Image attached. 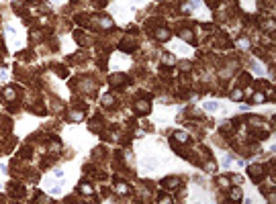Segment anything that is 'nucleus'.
Masks as SVG:
<instances>
[{
  "mask_svg": "<svg viewBox=\"0 0 276 204\" xmlns=\"http://www.w3.org/2000/svg\"><path fill=\"white\" fill-rule=\"evenodd\" d=\"M248 173L254 178V182H258V178L264 173V168H262V165H250V168H248Z\"/></svg>",
  "mask_w": 276,
  "mask_h": 204,
  "instance_id": "obj_1",
  "label": "nucleus"
},
{
  "mask_svg": "<svg viewBox=\"0 0 276 204\" xmlns=\"http://www.w3.org/2000/svg\"><path fill=\"white\" fill-rule=\"evenodd\" d=\"M153 37H156L158 41H168V39H170V31H168V29H156V31H153Z\"/></svg>",
  "mask_w": 276,
  "mask_h": 204,
  "instance_id": "obj_2",
  "label": "nucleus"
},
{
  "mask_svg": "<svg viewBox=\"0 0 276 204\" xmlns=\"http://www.w3.org/2000/svg\"><path fill=\"white\" fill-rule=\"evenodd\" d=\"M162 186H164V188H176V186H180V178L170 176V178H166V180L162 182Z\"/></svg>",
  "mask_w": 276,
  "mask_h": 204,
  "instance_id": "obj_3",
  "label": "nucleus"
},
{
  "mask_svg": "<svg viewBox=\"0 0 276 204\" xmlns=\"http://www.w3.org/2000/svg\"><path fill=\"white\" fill-rule=\"evenodd\" d=\"M135 110H137V112H147V110H150V102L137 100V102H135Z\"/></svg>",
  "mask_w": 276,
  "mask_h": 204,
  "instance_id": "obj_4",
  "label": "nucleus"
},
{
  "mask_svg": "<svg viewBox=\"0 0 276 204\" xmlns=\"http://www.w3.org/2000/svg\"><path fill=\"white\" fill-rule=\"evenodd\" d=\"M125 80L127 78L123 76V74H115V76H111V84H113V86H121Z\"/></svg>",
  "mask_w": 276,
  "mask_h": 204,
  "instance_id": "obj_5",
  "label": "nucleus"
},
{
  "mask_svg": "<svg viewBox=\"0 0 276 204\" xmlns=\"http://www.w3.org/2000/svg\"><path fill=\"white\" fill-rule=\"evenodd\" d=\"M203 108H205L207 112H215V110L219 108V104H217V102H205V104H203Z\"/></svg>",
  "mask_w": 276,
  "mask_h": 204,
  "instance_id": "obj_6",
  "label": "nucleus"
},
{
  "mask_svg": "<svg viewBox=\"0 0 276 204\" xmlns=\"http://www.w3.org/2000/svg\"><path fill=\"white\" fill-rule=\"evenodd\" d=\"M80 192H84L86 196H92V186L90 184H80Z\"/></svg>",
  "mask_w": 276,
  "mask_h": 204,
  "instance_id": "obj_7",
  "label": "nucleus"
},
{
  "mask_svg": "<svg viewBox=\"0 0 276 204\" xmlns=\"http://www.w3.org/2000/svg\"><path fill=\"white\" fill-rule=\"evenodd\" d=\"M252 100L256 102V104H260V102H264V100H266L264 92H256V94H254V98H252Z\"/></svg>",
  "mask_w": 276,
  "mask_h": 204,
  "instance_id": "obj_8",
  "label": "nucleus"
},
{
  "mask_svg": "<svg viewBox=\"0 0 276 204\" xmlns=\"http://www.w3.org/2000/svg\"><path fill=\"white\" fill-rule=\"evenodd\" d=\"M242 98H243V92H242V90H233V92H231V100L239 102Z\"/></svg>",
  "mask_w": 276,
  "mask_h": 204,
  "instance_id": "obj_9",
  "label": "nucleus"
},
{
  "mask_svg": "<svg viewBox=\"0 0 276 204\" xmlns=\"http://www.w3.org/2000/svg\"><path fill=\"white\" fill-rule=\"evenodd\" d=\"M231 200H242V190H239V188H233V190H231Z\"/></svg>",
  "mask_w": 276,
  "mask_h": 204,
  "instance_id": "obj_10",
  "label": "nucleus"
},
{
  "mask_svg": "<svg viewBox=\"0 0 276 204\" xmlns=\"http://www.w3.org/2000/svg\"><path fill=\"white\" fill-rule=\"evenodd\" d=\"M174 139H176V141H182V143H184V141H188V135L178 131V133H174Z\"/></svg>",
  "mask_w": 276,
  "mask_h": 204,
  "instance_id": "obj_11",
  "label": "nucleus"
},
{
  "mask_svg": "<svg viewBox=\"0 0 276 204\" xmlns=\"http://www.w3.org/2000/svg\"><path fill=\"white\" fill-rule=\"evenodd\" d=\"M70 118H72V121H82V118H84V114H82L80 110H74V112L70 114Z\"/></svg>",
  "mask_w": 276,
  "mask_h": 204,
  "instance_id": "obj_12",
  "label": "nucleus"
},
{
  "mask_svg": "<svg viewBox=\"0 0 276 204\" xmlns=\"http://www.w3.org/2000/svg\"><path fill=\"white\" fill-rule=\"evenodd\" d=\"M180 37H182V39H186V41H190V43H192V31H182V33H180Z\"/></svg>",
  "mask_w": 276,
  "mask_h": 204,
  "instance_id": "obj_13",
  "label": "nucleus"
},
{
  "mask_svg": "<svg viewBox=\"0 0 276 204\" xmlns=\"http://www.w3.org/2000/svg\"><path fill=\"white\" fill-rule=\"evenodd\" d=\"M237 47H239V49H248V47H250V41H248V39H239V41H237Z\"/></svg>",
  "mask_w": 276,
  "mask_h": 204,
  "instance_id": "obj_14",
  "label": "nucleus"
},
{
  "mask_svg": "<svg viewBox=\"0 0 276 204\" xmlns=\"http://www.w3.org/2000/svg\"><path fill=\"white\" fill-rule=\"evenodd\" d=\"M4 98H6V100H12V98H14V90H12V88H6V90H4Z\"/></svg>",
  "mask_w": 276,
  "mask_h": 204,
  "instance_id": "obj_15",
  "label": "nucleus"
},
{
  "mask_svg": "<svg viewBox=\"0 0 276 204\" xmlns=\"http://www.w3.org/2000/svg\"><path fill=\"white\" fill-rule=\"evenodd\" d=\"M117 192H119V194H127V186H125V184H117Z\"/></svg>",
  "mask_w": 276,
  "mask_h": 204,
  "instance_id": "obj_16",
  "label": "nucleus"
},
{
  "mask_svg": "<svg viewBox=\"0 0 276 204\" xmlns=\"http://www.w3.org/2000/svg\"><path fill=\"white\" fill-rule=\"evenodd\" d=\"M76 21H78L80 25H88V19H86L84 14H78V16H76Z\"/></svg>",
  "mask_w": 276,
  "mask_h": 204,
  "instance_id": "obj_17",
  "label": "nucleus"
},
{
  "mask_svg": "<svg viewBox=\"0 0 276 204\" xmlns=\"http://www.w3.org/2000/svg\"><path fill=\"white\" fill-rule=\"evenodd\" d=\"M180 69H182V71H190V61H182V63H180Z\"/></svg>",
  "mask_w": 276,
  "mask_h": 204,
  "instance_id": "obj_18",
  "label": "nucleus"
},
{
  "mask_svg": "<svg viewBox=\"0 0 276 204\" xmlns=\"http://www.w3.org/2000/svg\"><path fill=\"white\" fill-rule=\"evenodd\" d=\"M219 186H223V188H227V186H229V182H227V178H219Z\"/></svg>",
  "mask_w": 276,
  "mask_h": 204,
  "instance_id": "obj_19",
  "label": "nucleus"
},
{
  "mask_svg": "<svg viewBox=\"0 0 276 204\" xmlns=\"http://www.w3.org/2000/svg\"><path fill=\"white\" fill-rule=\"evenodd\" d=\"M104 106H111V104H113V96H104Z\"/></svg>",
  "mask_w": 276,
  "mask_h": 204,
  "instance_id": "obj_20",
  "label": "nucleus"
},
{
  "mask_svg": "<svg viewBox=\"0 0 276 204\" xmlns=\"http://www.w3.org/2000/svg\"><path fill=\"white\" fill-rule=\"evenodd\" d=\"M242 82L250 84V82H252V76H250V74H243V76H242Z\"/></svg>",
  "mask_w": 276,
  "mask_h": 204,
  "instance_id": "obj_21",
  "label": "nucleus"
},
{
  "mask_svg": "<svg viewBox=\"0 0 276 204\" xmlns=\"http://www.w3.org/2000/svg\"><path fill=\"white\" fill-rule=\"evenodd\" d=\"M164 61H166V63H174V57L172 55H164Z\"/></svg>",
  "mask_w": 276,
  "mask_h": 204,
  "instance_id": "obj_22",
  "label": "nucleus"
},
{
  "mask_svg": "<svg viewBox=\"0 0 276 204\" xmlns=\"http://www.w3.org/2000/svg\"><path fill=\"white\" fill-rule=\"evenodd\" d=\"M233 182H235V184H242V176H233Z\"/></svg>",
  "mask_w": 276,
  "mask_h": 204,
  "instance_id": "obj_23",
  "label": "nucleus"
},
{
  "mask_svg": "<svg viewBox=\"0 0 276 204\" xmlns=\"http://www.w3.org/2000/svg\"><path fill=\"white\" fill-rule=\"evenodd\" d=\"M190 4H192V6H198V0H190Z\"/></svg>",
  "mask_w": 276,
  "mask_h": 204,
  "instance_id": "obj_24",
  "label": "nucleus"
},
{
  "mask_svg": "<svg viewBox=\"0 0 276 204\" xmlns=\"http://www.w3.org/2000/svg\"><path fill=\"white\" fill-rule=\"evenodd\" d=\"M137 2H139V0H137Z\"/></svg>",
  "mask_w": 276,
  "mask_h": 204,
  "instance_id": "obj_25",
  "label": "nucleus"
}]
</instances>
